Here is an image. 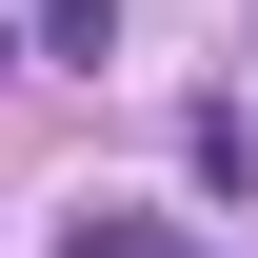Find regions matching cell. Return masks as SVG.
I'll return each instance as SVG.
<instances>
[{
  "label": "cell",
  "instance_id": "obj_1",
  "mask_svg": "<svg viewBox=\"0 0 258 258\" xmlns=\"http://www.w3.org/2000/svg\"><path fill=\"white\" fill-rule=\"evenodd\" d=\"M60 258H179V238H159V219H119V199H99V219H80Z\"/></svg>",
  "mask_w": 258,
  "mask_h": 258
}]
</instances>
